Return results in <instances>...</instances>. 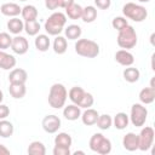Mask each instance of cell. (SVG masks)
Segmentation results:
<instances>
[{
	"mask_svg": "<svg viewBox=\"0 0 155 155\" xmlns=\"http://www.w3.org/2000/svg\"><path fill=\"white\" fill-rule=\"evenodd\" d=\"M67 98H68V91H67L64 85H62V84H53L50 87L47 101H48L50 107H52L53 109L63 108L65 102H67Z\"/></svg>",
	"mask_w": 155,
	"mask_h": 155,
	"instance_id": "cell-1",
	"label": "cell"
},
{
	"mask_svg": "<svg viewBox=\"0 0 155 155\" xmlns=\"http://www.w3.org/2000/svg\"><path fill=\"white\" fill-rule=\"evenodd\" d=\"M67 24V16L63 12H53L45 22V30L48 35H53L57 36L59 35L63 29L64 25Z\"/></svg>",
	"mask_w": 155,
	"mask_h": 155,
	"instance_id": "cell-2",
	"label": "cell"
},
{
	"mask_svg": "<svg viewBox=\"0 0 155 155\" xmlns=\"http://www.w3.org/2000/svg\"><path fill=\"white\" fill-rule=\"evenodd\" d=\"M75 52L86 58H94L99 54V45L90 39H79L75 42Z\"/></svg>",
	"mask_w": 155,
	"mask_h": 155,
	"instance_id": "cell-3",
	"label": "cell"
},
{
	"mask_svg": "<svg viewBox=\"0 0 155 155\" xmlns=\"http://www.w3.org/2000/svg\"><path fill=\"white\" fill-rule=\"evenodd\" d=\"M137 33L132 25H126L124 29H121L116 38L117 45L124 50L133 48L137 45Z\"/></svg>",
	"mask_w": 155,
	"mask_h": 155,
	"instance_id": "cell-4",
	"label": "cell"
},
{
	"mask_svg": "<svg viewBox=\"0 0 155 155\" xmlns=\"http://www.w3.org/2000/svg\"><path fill=\"white\" fill-rule=\"evenodd\" d=\"M122 13L126 18H130L134 22H143L148 17L147 8L134 2H126L122 7Z\"/></svg>",
	"mask_w": 155,
	"mask_h": 155,
	"instance_id": "cell-5",
	"label": "cell"
},
{
	"mask_svg": "<svg viewBox=\"0 0 155 155\" xmlns=\"http://www.w3.org/2000/svg\"><path fill=\"white\" fill-rule=\"evenodd\" d=\"M147 116H148V110L143 104L134 103L131 107V114L128 117L133 126H136V127L144 126V124L147 121Z\"/></svg>",
	"mask_w": 155,
	"mask_h": 155,
	"instance_id": "cell-6",
	"label": "cell"
},
{
	"mask_svg": "<svg viewBox=\"0 0 155 155\" xmlns=\"http://www.w3.org/2000/svg\"><path fill=\"white\" fill-rule=\"evenodd\" d=\"M154 137H155V132H154V128L151 126L143 127L140 133L138 134V140H139L138 149L142 150V151L149 150L151 148V145H153Z\"/></svg>",
	"mask_w": 155,
	"mask_h": 155,
	"instance_id": "cell-7",
	"label": "cell"
},
{
	"mask_svg": "<svg viewBox=\"0 0 155 155\" xmlns=\"http://www.w3.org/2000/svg\"><path fill=\"white\" fill-rule=\"evenodd\" d=\"M42 128L47 133H56L61 127V119L57 115H46L42 119Z\"/></svg>",
	"mask_w": 155,
	"mask_h": 155,
	"instance_id": "cell-8",
	"label": "cell"
},
{
	"mask_svg": "<svg viewBox=\"0 0 155 155\" xmlns=\"http://www.w3.org/2000/svg\"><path fill=\"white\" fill-rule=\"evenodd\" d=\"M11 48L15 53L17 54H24L28 52L29 50V44L28 40L24 36L17 35L15 38H12V42H11Z\"/></svg>",
	"mask_w": 155,
	"mask_h": 155,
	"instance_id": "cell-9",
	"label": "cell"
},
{
	"mask_svg": "<svg viewBox=\"0 0 155 155\" xmlns=\"http://www.w3.org/2000/svg\"><path fill=\"white\" fill-rule=\"evenodd\" d=\"M115 61L120 64V65H124V67H130L134 63V57L133 54L128 51V50H119L116 51L115 53Z\"/></svg>",
	"mask_w": 155,
	"mask_h": 155,
	"instance_id": "cell-10",
	"label": "cell"
},
{
	"mask_svg": "<svg viewBox=\"0 0 155 155\" xmlns=\"http://www.w3.org/2000/svg\"><path fill=\"white\" fill-rule=\"evenodd\" d=\"M122 145L128 151H136V150H138V145H139L138 134H136L133 132L126 133L124 136V138H122Z\"/></svg>",
	"mask_w": 155,
	"mask_h": 155,
	"instance_id": "cell-11",
	"label": "cell"
},
{
	"mask_svg": "<svg viewBox=\"0 0 155 155\" xmlns=\"http://www.w3.org/2000/svg\"><path fill=\"white\" fill-rule=\"evenodd\" d=\"M27 79H28V74L22 68L12 69L10 71V74H8V81H10V84H25Z\"/></svg>",
	"mask_w": 155,
	"mask_h": 155,
	"instance_id": "cell-12",
	"label": "cell"
},
{
	"mask_svg": "<svg viewBox=\"0 0 155 155\" xmlns=\"http://www.w3.org/2000/svg\"><path fill=\"white\" fill-rule=\"evenodd\" d=\"M21 11L22 7H19V5L16 2H6L0 7V12L7 17H17L18 15H21Z\"/></svg>",
	"mask_w": 155,
	"mask_h": 155,
	"instance_id": "cell-13",
	"label": "cell"
},
{
	"mask_svg": "<svg viewBox=\"0 0 155 155\" xmlns=\"http://www.w3.org/2000/svg\"><path fill=\"white\" fill-rule=\"evenodd\" d=\"M63 116L69 121H75L81 116V109L76 104H69L63 109Z\"/></svg>",
	"mask_w": 155,
	"mask_h": 155,
	"instance_id": "cell-14",
	"label": "cell"
},
{
	"mask_svg": "<svg viewBox=\"0 0 155 155\" xmlns=\"http://www.w3.org/2000/svg\"><path fill=\"white\" fill-rule=\"evenodd\" d=\"M99 114L97 110L92 109V108H87L82 114H81V120H82V124L86 125V126H92V125H96L97 122V119H98Z\"/></svg>",
	"mask_w": 155,
	"mask_h": 155,
	"instance_id": "cell-15",
	"label": "cell"
},
{
	"mask_svg": "<svg viewBox=\"0 0 155 155\" xmlns=\"http://www.w3.org/2000/svg\"><path fill=\"white\" fill-rule=\"evenodd\" d=\"M16 65V58L12 54L6 53L4 50H0V68L4 70H10L15 68Z\"/></svg>",
	"mask_w": 155,
	"mask_h": 155,
	"instance_id": "cell-16",
	"label": "cell"
},
{
	"mask_svg": "<svg viewBox=\"0 0 155 155\" xmlns=\"http://www.w3.org/2000/svg\"><path fill=\"white\" fill-rule=\"evenodd\" d=\"M139 101L142 104H151L155 101V88L154 87H144L139 92Z\"/></svg>",
	"mask_w": 155,
	"mask_h": 155,
	"instance_id": "cell-17",
	"label": "cell"
},
{
	"mask_svg": "<svg viewBox=\"0 0 155 155\" xmlns=\"http://www.w3.org/2000/svg\"><path fill=\"white\" fill-rule=\"evenodd\" d=\"M8 92L11 94V97H13L15 99H21L27 93L25 84H10Z\"/></svg>",
	"mask_w": 155,
	"mask_h": 155,
	"instance_id": "cell-18",
	"label": "cell"
},
{
	"mask_svg": "<svg viewBox=\"0 0 155 155\" xmlns=\"http://www.w3.org/2000/svg\"><path fill=\"white\" fill-rule=\"evenodd\" d=\"M7 29L10 33L18 35L22 30H24V23L22 19L17 18V17H12L11 19H8L7 22Z\"/></svg>",
	"mask_w": 155,
	"mask_h": 155,
	"instance_id": "cell-19",
	"label": "cell"
},
{
	"mask_svg": "<svg viewBox=\"0 0 155 155\" xmlns=\"http://www.w3.org/2000/svg\"><path fill=\"white\" fill-rule=\"evenodd\" d=\"M34 44H35V47H36L38 51L46 52L50 48V44L51 42H50L48 35H46V34H39V35H36Z\"/></svg>",
	"mask_w": 155,
	"mask_h": 155,
	"instance_id": "cell-20",
	"label": "cell"
},
{
	"mask_svg": "<svg viewBox=\"0 0 155 155\" xmlns=\"http://www.w3.org/2000/svg\"><path fill=\"white\" fill-rule=\"evenodd\" d=\"M128 122H130V117L126 113H117L114 119H113V124H114V127L117 128V130H125L127 126H128Z\"/></svg>",
	"mask_w": 155,
	"mask_h": 155,
	"instance_id": "cell-21",
	"label": "cell"
},
{
	"mask_svg": "<svg viewBox=\"0 0 155 155\" xmlns=\"http://www.w3.org/2000/svg\"><path fill=\"white\" fill-rule=\"evenodd\" d=\"M38 8L34 6V5H25L24 7H22V11H21V15H22V18L27 22V21H34L38 18Z\"/></svg>",
	"mask_w": 155,
	"mask_h": 155,
	"instance_id": "cell-22",
	"label": "cell"
},
{
	"mask_svg": "<svg viewBox=\"0 0 155 155\" xmlns=\"http://www.w3.org/2000/svg\"><path fill=\"white\" fill-rule=\"evenodd\" d=\"M122 75H124V79H125L127 82L133 84V82H137V81L139 80L140 73H139V70H138L137 68L130 65V67H127V68L124 70Z\"/></svg>",
	"mask_w": 155,
	"mask_h": 155,
	"instance_id": "cell-23",
	"label": "cell"
},
{
	"mask_svg": "<svg viewBox=\"0 0 155 155\" xmlns=\"http://www.w3.org/2000/svg\"><path fill=\"white\" fill-rule=\"evenodd\" d=\"M82 8L84 7H81L79 4L73 2L70 6L65 8V16L70 19H80L82 15Z\"/></svg>",
	"mask_w": 155,
	"mask_h": 155,
	"instance_id": "cell-24",
	"label": "cell"
},
{
	"mask_svg": "<svg viewBox=\"0 0 155 155\" xmlns=\"http://www.w3.org/2000/svg\"><path fill=\"white\" fill-rule=\"evenodd\" d=\"M97 18V8L94 6H86L82 8V15H81V19L85 23H92L94 22V19Z\"/></svg>",
	"mask_w": 155,
	"mask_h": 155,
	"instance_id": "cell-25",
	"label": "cell"
},
{
	"mask_svg": "<svg viewBox=\"0 0 155 155\" xmlns=\"http://www.w3.org/2000/svg\"><path fill=\"white\" fill-rule=\"evenodd\" d=\"M64 33H65V38L67 39H69V40H78V39H80V36L82 34V30H81L80 25L70 24V25H68L64 29Z\"/></svg>",
	"mask_w": 155,
	"mask_h": 155,
	"instance_id": "cell-26",
	"label": "cell"
},
{
	"mask_svg": "<svg viewBox=\"0 0 155 155\" xmlns=\"http://www.w3.org/2000/svg\"><path fill=\"white\" fill-rule=\"evenodd\" d=\"M67 48H68L67 39L64 36L57 35L56 39H54V41H53V51L57 54H63V53H65Z\"/></svg>",
	"mask_w": 155,
	"mask_h": 155,
	"instance_id": "cell-27",
	"label": "cell"
},
{
	"mask_svg": "<svg viewBox=\"0 0 155 155\" xmlns=\"http://www.w3.org/2000/svg\"><path fill=\"white\" fill-rule=\"evenodd\" d=\"M27 151H28L29 155H45L46 154V148H45L44 143H41L39 140H34L29 144Z\"/></svg>",
	"mask_w": 155,
	"mask_h": 155,
	"instance_id": "cell-28",
	"label": "cell"
},
{
	"mask_svg": "<svg viewBox=\"0 0 155 155\" xmlns=\"http://www.w3.org/2000/svg\"><path fill=\"white\" fill-rule=\"evenodd\" d=\"M73 143V139L70 137V134L65 133V132H61L54 137V145H59V147H65V148H70Z\"/></svg>",
	"mask_w": 155,
	"mask_h": 155,
	"instance_id": "cell-29",
	"label": "cell"
},
{
	"mask_svg": "<svg viewBox=\"0 0 155 155\" xmlns=\"http://www.w3.org/2000/svg\"><path fill=\"white\" fill-rule=\"evenodd\" d=\"M84 93H85V91H84L82 87H80V86H74V87H71V88L69 90V92H68V97H69V99H70L74 104L78 105L79 102L81 101Z\"/></svg>",
	"mask_w": 155,
	"mask_h": 155,
	"instance_id": "cell-30",
	"label": "cell"
},
{
	"mask_svg": "<svg viewBox=\"0 0 155 155\" xmlns=\"http://www.w3.org/2000/svg\"><path fill=\"white\" fill-rule=\"evenodd\" d=\"M12 134H13V125L5 119L0 120V137L8 138Z\"/></svg>",
	"mask_w": 155,
	"mask_h": 155,
	"instance_id": "cell-31",
	"label": "cell"
},
{
	"mask_svg": "<svg viewBox=\"0 0 155 155\" xmlns=\"http://www.w3.org/2000/svg\"><path fill=\"white\" fill-rule=\"evenodd\" d=\"M24 30L29 36H35L40 31V23L34 19V21H27L24 23Z\"/></svg>",
	"mask_w": 155,
	"mask_h": 155,
	"instance_id": "cell-32",
	"label": "cell"
},
{
	"mask_svg": "<svg viewBox=\"0 0 155 155\" xmlns=\"http://www.w3.org/2000/svg\"><path fill=\"white\" fill-rule=\"evenodd\" d=\"M97 127L101 128V130H109L110 126L113 125V119L109 114H103V115H99L98 119H97V122H96Z\"/></svg>",
	"mask_w": 155,
	"mask_h": 155,
	"instance_id": "cell-33",
	"label": "cell"
},
{
	"mask_svg": "<svg viewBox=\"0 0 155 155\" xmlns=\"http://www.w3.org/2000/svg\"><path fill=\"white\" fill-rule=\"evenodd\" d=\"M110 151H111V142H110V139L103 137V139H102L99 147L97 148L96 153H98V154H101V155H107V154H109Z\"/></svg>",
	"mask_w": 155,
	"mask_h": 155,
	"instance_id": "cell-34",
	"label": "cell"
},
{
	"mask_svg": "<svg viewBox=\"0 0 155 155\" xmlns=\"http://www.w3.org/2000/svg\"><path fill=\"white\" fill-rule=\"evenodd\" d=\"M93 103H94V98H93V96H92L91 93H88V92L85 91V93H84V96H82V98H81V101L79 102L78 105H79L80 108L87 109V108H91V107L93 105Z\"/></svg>",
	"mask_w": 155,
	"mask_h": 155,
	"instance_id": "cell-35",
	"label": "cell"
},
{
	"mask_svg": "<svg viewBox=\"0 0 155 155\" xmlns=\"http://www.w3.org/2000/svg\"><path fill=\"white\" fill-rule=\"evenodd\" d=\"M103 137H104V136H103L102 133H94V134L90 138L88 145H90V149H91L92 151H96V150H97V148L99 147V144H101Z\"/></svg>",
	"mask_w": 155,
	"mask_h": 155,
	"instance_id": "cell-36",
	"label": "cell"
},
{
	"mask_svg": "<svg viewBox=\"0 0 155 155\" xmlns=\"http://www.w3.org/2000/svg\"><path fill=\"white\" fill-rule=\"evenodd\" d=\"M111 25H113L114 29H116L117 31H120V30L124 29L126 25H128V23H127V19H126L125 17L119 16V17H115V18L111 21Z\"/></svg>",
	"mask_w": 155,
	"mask_h": 155,
	"instance_id": "cell-37",
	"label": "cell"
},
{
	"mask_svg": "<svg viewBox=\"0 0 155 155\" xmlns=\"http://www.w3.org/2000/svg\"><path fill=\"white\" fill-rule=\"evenodd\" d=\"M12 38L8 33H0V50H6L11 47Z\"/></svg>",
	"mask_w": 155,
	"mask_h": 155,
	"instance_id": "cell-38",
	"label": "cell"
},
{
	"mask_svg": "<svg viewBox=\"0 0 155 155\" xmlns=\"http://www.w3.org/2000/svg\"><path fill=\"white\" fill-rule=\"evenodd\" d=\"M53 155H70V148H65V147H59V145H54L53 150H52Z\"/></svg>",
	"mask_w": 155,
	"mask_h": 155,
	"instance_id": "cell-39",
	"label": "cell"
},
{
	"mask_svg": "<svg viewBox=\"0 0 155 155\" xmlns=\"http://www.w3.org/2000/svg\"><path fill=\"white\" fill-rule=\"evenodd\" d=\"M94 5L101 10H108L111 5V0H94Z\"/></svg>",
	"mask_w": 155,
	"mask_h": 155,
	"instance_id": "cell-40",
	"label": "cell"
},
{
	"mask_svg": "<svg viewBox=\"0 0 155 155\" xmlns=\"http://www.w3.org/2000/svg\"><path fill=\"white\" fill-rule=\"evenodd\" d=\"M45 6L47 10H56L59 7V0H45Z\"/></svg>",
	"mask_w": 155,
	"mask_h": 155,
	"instance_id": "cell-41",
	"label": "cell"
},
{
	"mask_svg": "<svg viewBox=\"0 0 155 155\" xmlns=\"http://www.w3.org/2000/svg\"><path fill=\"white\" fill-rule=\"evenodd\" d=\"M8 115H10V109H8V107L0 103V120L6 119Z\"/></svg>",
	"mask_w": 155,
	"mask_h": 155,
	"instance_id": "cell-42",
	"label": "cell"
},
{
	"mask_svg": "<svg viewBox=\"0 0 155 155\" xmlns=\"http://www.w3.org/2000/svg\"><path fill=\"white\" fill-rule=\"evenodd\" d=\"M73 2H74V0H59V7L67 8V7L70 6Z\"/></svg>",
	"mask_w": 155,
	"mask_h": 155,
	"instance_id": "cell-43",
	"label": "cell"
},
{
	"mask_svg": "<svg viewBox=\"0 0 155 155\" xmlns=\"http://www.w3.org/2000/svg\"><path fill=\"white\" fill-rule=\"evenodd\" d=\"M8 154H10V150L5 145L0 144V155H8Z\"/></svg>",
	"mask_w": 155,
	"mask_h": 155,
	"instance_id": "cell-44",
	"label": "cell"
},
{
	"mask_svg": "<svg viewBox=\"0 0 155 155\" xmlns=\"http://www.w3.org/2000/svg\"><path fill=\"white\" fill-rule=\"evenodd\" d=\"M4 101V93H2V91L0 90V103Z\"/></svg>",
	"mask_w": 155,
	"mask_h": 155,
	"instance_id": "cell-45",
	"label": "cell"
},
{
	"mask_svg": "<svg viewBox=\"0 0 155 155\" xmlns=\"http://www.w3.org/2000/svg\"><path fill=\"white\" fill-rule=\"evenodd\" d=\"M74 154H75V155H78V154H81V155H84L85 153H84V151H81V150H76V151H75Z\"/></svg>",
	"mask_w": 155,
	"mask_h": 155,
	"instance_id": "cell-46",
	"label": "cell"
},
{
	"mask_svg": "<svg viewBox=\"0 0 155 155\" xmlns=\"http://www.w3.org/2000/svg\"><path fill=\"white\" fill-rule=\"evenodd\" d=\"M138 1H139V2H149L150 0H138Z\"/></svg>",
	"mask_w": 155,
	"mask_h": 155,
	"instance_id": "cell-47",
	"label": "cell"
},
{
	"mask_svg": "<svg viewBox=\"0 0 155 155\" xmlns=\"http://www.w3.org/2000/svg\"><path fill=\"white\" fill-rule=\"evenodd\" d=\"M19 1H27V0H19Z\"/></svg>",
	"mask_w": 155,
	"mask_h": 155,
	"instance_id": "cell-48",
	"label": "cell"
}]
</instances>
